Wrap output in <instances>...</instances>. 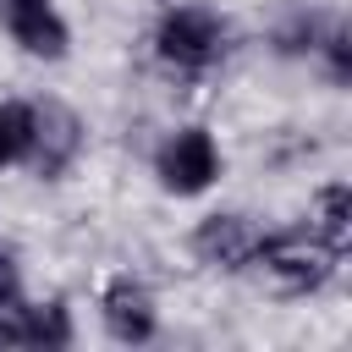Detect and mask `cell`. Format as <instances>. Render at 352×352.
<instances>
[{
  "label": "cell",
  "instance_id": "1",
  "mask_svg": "<svg viewBox=\"0 0 352 352\" xmlns=\"http://www.w3.org/2000/svg\"><path fill=\"white\" fill-rule=\"evenodd\" d=\"M336 264H341V253L324 248L308 226H297V231L258 236V253H253L248 270H258L280 297H308V292H319V286L336 275Z\"/></svg>",
  "mask_w": 352,
  "mask_h": 352
},
{
  "label": "cell",
  "instance_id": "2",
  "mask_svg": "<svg viewBox=\"0 0 352 352\" xmlns=\"http://www.w3.org/2000/svg\"><path fill=\"white\" fill-rule=\"evenodd\" d=\"M226 50V22L209 6H170L154 28V55L176 77H204Z\"/></svg>",
  "mask_w": 352,
  "mask_h": 352
},
{
  "label": "cell",
  "instance_id": "3",
  "mask_svg": "<svg viewBox=\"0 0 352 352\" xmlns=\"http://www.w3.org/2000/svg\"><path fill=\"white\" fill-rule=\"evenodd\" d=\"M82 138H88L82 116L66 99H28V148H22V160L33 165V176H44V182L66 176L82 154Z\"/></svg>",
  "mask_w": 352,
  "mask_h": 352
},
{
  "label": "cell",
  "instance_id": "4",
  "mask_svg": "<svg viewBox=\"0 0 352 352\" xmlns=\"http://www.w3.org/2000/svg\"><path fill=\"white\" fill-rule=\"evenodd\" d=\"M154 176H160V187L176 192V198L209 192L214 176H220V148H214V138H209L204 126L170 132V138L160 143V154H154Z\"/></svg>",
  "mask_w": 352,
  "mask_h": 352
},
{
  "label": "cell",
  "instance_id": "5",
  "mask_svg": "<svg viewBox=\"0 0 352 352\" xmlns=\"http://www.w3.org/2000/svg\"><path fill=\"white\" fill-rule=\"evenodd\" d=\"M258 226L248 220V214H236V209H214V214H204L198 226H192V258L204 264V270H220V275H236V270H248L253 264V253H258Z\"/></svg>",
  "mask_w": 352,
  "mask_h": 352
},
{
  "label": "cell",
  "instance_id": "6",
  "mask_svg": "<svg viewBox=\"0 0 352 352\" xmlns=\"http://www.w3.org/2000/svg\"><path fill=\"white\" fill-rule=\"evenodd\" d=\"M0 28L33 60H66L72 50V28L55 0H0Z\"/></svg>",
  "mask_w": 352,
  "mask_h": 352
},
{
  "label": "cell",
  "instance_id": "7",
  "mask_svg": "<svg viewBox=\"0 0 352 352\" xmlns=\"http://www.w3.org/2000/svg\"><path fill=\"white\" fill-rule=\"evenodd\" d=\"M99 319H104L110 341H121V346H143V341H154V330H160L154 292H148L138 275H110V280H104V292H99Z\"/></svg>",
  "mask_w": 352,
  "mask_h": 352
},
{
  "label": "cell",
  "instance_id": "8",
  "mask_svg": "<svg viewBox=\"0 0 352 352\" xmlns=\"http://www.w3.org/2000/svg\"><path fill=\"white\" fill-rule=\"evenodd\" d=\"M308 231L346 258V248H352V187H346V182H324V187L314 192Z\"/></svg>",
  "mask_w": 352,
  "mask_h": 352
},
{
  "label": "cell",
  "instance_id": "9",
  "mask_svg": "<svg viewBox=\"0 0 352 352\" xmlns=\"http://www.w3.org/2000/svg\"><path fill=\"white\" fill-rule=\"evenodd\" d=\"M22 319V346H72V314L66 302H22L16 308Z\"/></svg>",
  "mask_w": 352,
  "mask_h": 352
},
{
  "label": "cell",
  "instance_id": "10",
  "mask_svg": "<svg viewBox=\"0 0 352 352\" xmlns=\"http://www.w3.org/2000/svg\"><path fill=\"white\" fill-rule=\"evenodd\" d=\"M319 33H324V16L319 11H308V6H292L280 22H275V50L280 55H314V44H319Z\"/></svg>",
  "mask_w": 352,
  "mask_h": 352
},
{
  "label": "cell",
  "instance_id": "11",
  "mask_svg": "<svg viewBox=\"0 0 352 352\" xmlns=\"http://www.w3.org/2000/svg\"><path fill=\"white\" fill-rule=\"evenodd\" d=\"M314 55L324 60L330 82H352V28H346V22H324V33H319Z\"/></svg>",
  "mask_w": 352,
  "mask_h": 352
},
{
  "label": "cell",
  "instance_id": "12",
  "mask_svg": "<svg viewBox=\"0 0 352 352\" xmlns=\"http://www.w3.org/2000/svg\"><path fill=\"white\" fill-rule=\"evenodd\" d=\"M22 148H28V104L0 99V170H6V165H16V160H22Z\"/></svg>",
  "mask_w": 352,
  "mask_h": 352
},
{
  "label": "cell",
  "instance_id": "13",
  "mask_svg": "<svg viewBox=\"0 0 352 352\" xmlns=\"http://www.w3.org/2000/svg\"><path fill=\"white\" fill-rule=\"evenodd\" d=\"M11 302H22V270H16L11 248H0V308H11Z\"/></svg>",
  "mask_w": 352,
  "mask_h": 352
}]
</instances>
